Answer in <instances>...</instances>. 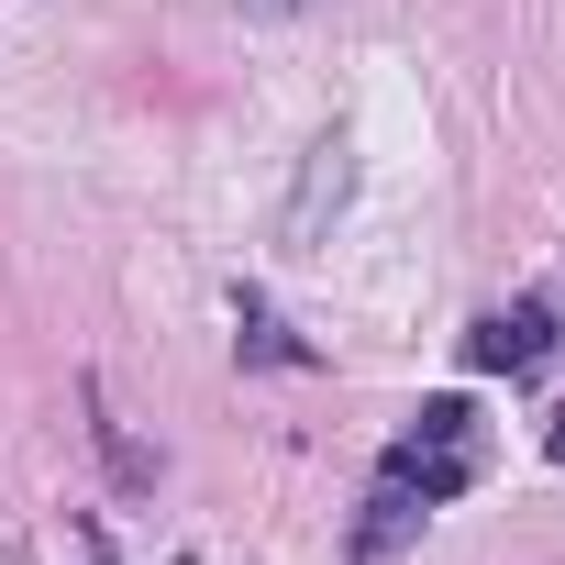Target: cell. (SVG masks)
Instances as JSON below:
<instances>
[{
	"mask_svg": "<svg viewBox=\"0 0 565 565\" xmlns=\"http://www.w3.org/2000/svg\"><path fill=\"white\" fill-rule=\"evenodd\" d=\"M244 12H322V0H244Z\"/></svg>",
	"mask_w": 565,
	"mask_h": 565,
	"instance_id": "8992f818",
	"label": "cell"
},
{
	"mask_svg": "<svg viewBox=\"0 0 565 565\" xmlns=\"http://www.w3.org/2000/svg\"><path fill=\"white\" fill-rule=\"evenodd\" d=\"M543 455H554V466H565V411H554V433H543Z\"/></svg>",
	"mask_w": 565,
	"mask_h": 565,
	"instance_id": "52a82bcc",
	"label": "cell"
},
{
	"mask_svg": "<svg viewBox=\"0 0 565 565\" xmlns=\"http://www.w3.org/2000/svg\"><path fill=\"white\" fill-rule=\"evenodd\" d=\"M399 444H444V455H466V444H477V411H466V399H422Z\"/></svg>",
	"mask_w": 565,
	"mask_h": 565,
	"instance_id": "5b68a950",
	"label": "cell"
},
{
	"mask_svg": "<svg viewBox=\"0 0 565 565\" xmlns=\"http://www.w3.org/2000/svg\"><path fill=\"white\" fill-rule=\"evenodd\" d=\"M411 532H422V499L377 477V499H366V521H355V565H388V554H399Z\"/></svg>",
	"mask_w": 565,
	"mask_h": 565,
	"instance_id": "3957f363",
	"label": "cell"
},
{
	"mask_svg": "<svg viewBox=\"0 0 565 565\" xmlns=\"http://www.w3.org/2000/svg\"><path fill=\"white\" fill-rule=\"evenodd\" d=\"M554 355H565V333H554L543 300H510V311H488V322L466 333V366H477V377H543Z\"/></svg>",
	"mask_w": 565,
	"mask_h": 565,
	"instance_id": "6da1fadb",
	"label": "cell"
},
{
	"mask_svg": "<svg viewBox=\"0 0 565 565\" xmlns=\"http://www.w3.org/2000/svg\"><path fill=\"white\" fill-rule=\"evenodd\" d=\"M388 488H411L422 510H444V499L477 488V444H466V455H444V444H388Z\"/></svg>",
	"mask_w": 565,
	"mask_h": 565,
	"instance_id": "7a4b0ae2",
	"label": "cell"
},
{
	"mask_svg": "<svg viewBox=\"0 0 565 565\" xmlns=\"http://www.w3.org/2000/svg\"><path fill=\"white\" fill-rule=\"evenodd\" d=\"M233 322H244V355H255V366H322L311 344H289V333L266 322V300H255V289H233Z\"/></svg>",
	"mask_w": 565,
	"mask_h": 565,
	"instance_id": "277c9868",
	"label": "cell"
}]
</instances>
